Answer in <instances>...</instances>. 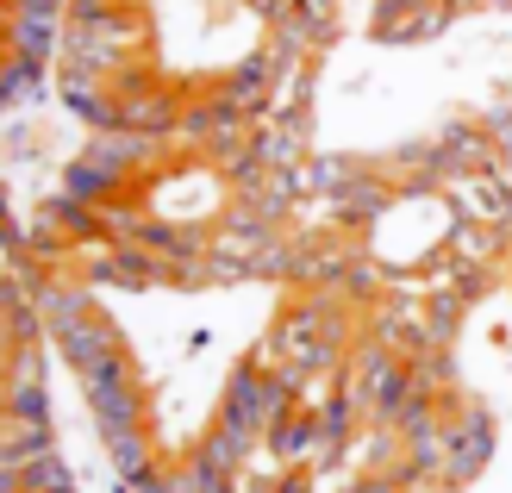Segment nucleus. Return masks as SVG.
I'll return each instance as SVG.
<instances>
[{
    "instance_id": "1",
    "label": "nucleus",
    "mask_w": 512,
    "mask_h": 493,
    "mask_svg": "<svg viewBox=\"0 0 512 493\" xmlns=\"http://www.w3.org/2000/svg\"><path fill=\"white\" fill-rule=\"evenodd\" d=\"M13 419L44 425V394H38V387H19V394H13Z\"/></svg>"
}]
</instances>
